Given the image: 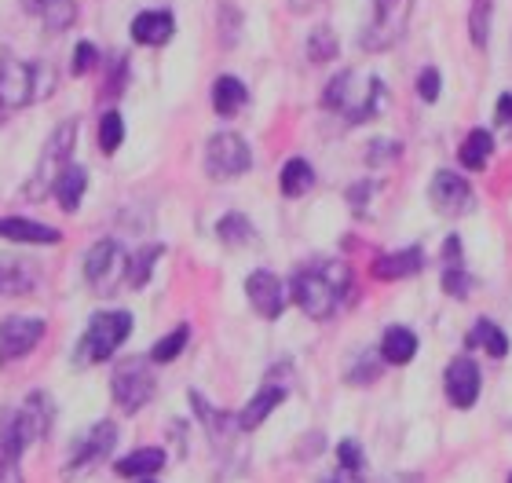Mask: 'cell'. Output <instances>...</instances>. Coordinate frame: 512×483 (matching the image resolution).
<instances>
[{"instance_id": "obj_1", "label": "cell", "mask_w": 512, "mask_h": 483, "mask_svg": "<svg viewBox=\"0 0 512 483\" xmlns=\"http://www.w3.org/2000/svg\"><path fill=\"white\" fill-rule=\"evenodd\" d=\"M352 290V271L337 260H319L297 271L293 279V301L311 315V319H333L341 312L344 297Z\"/></svg>"}, {"instance_id": "obj_2", "label": "cell", "mask_w": 512, "mask_h": 483, "mask_svg": "<svg viewBox=\"0 0 512 483\" xmlns=\"http://www.w3.org/2000/svg\"><path fill=\"white\" fill-rule=\"evenodd\" d=\"M381 96L384 88L377 77L370 74H355V70H341L326 85V96H322V107L337 110L348 125H363L381 110Z\"/></svg>"}, {"instance_id": "obj_3", "label": "cell", "mask_w": 512, "mask_h": 483, "mask_svg": "<svg viewBox=\"0 0 512 483\" xmlns=\"http://www.w3.org/2000/svg\"><path fill=\"white\" fill-rule=\"evenodd\" d=\"M55 88V74L48 66L19 63L8 48H0V107L19 110L30 107L37 96H48Z\"/></svg>"}, {"instance_id": "obj_4", "label": "cell", "mask_w": 512, "mask_h": 483, "mask_svg": "<svg viewBox=\"0 0 512 483\" xmlns=\"http://www.w3.org/2000/svg\"><path fill=\"white\" fill-rule=\"evenodd\" d=\"M74 143H77V121H63V125L48 136L41 158H37V169H33V176L26 180V198H30V202H41L44 194H55V183H59L63 169L74 165V161H70Z\"/></svg>"}, {"instance_id": "obj_5", "label": "cell", "mask_w": 512, "mask_h": 483, "mask_svg": "<svg viewBox=\"0 0 512 483\" xmlns=\"http://www.w3.org/2000/svg\"><path fill=\"white\" fill-rule=\"evenodd\" d=\"M128 333H132V315L128 312H96L81 344H77V363L92 366L110 359L128 341Z\"/></svg>"}, {"instance_id": "obj_6", "label": "cell", "mask_w": 512, "mask_h": 483, "mask_svg": "<svg viewBox=\"0 0 512 483\" xmlns=\"http://www.w3.org/2000/svg\"><path fill=\"white\" fill-rule=\"evenodd\" d=\"M128 268H132V257H128L114 238H103V242H96V246L88 249V257H85L88 286H92L96 293H103V297H110V293H118L121 286H125Z\"/></svg>"}, {"instance_id": "obj_7", "label": "cell", "mask_w": 512, "mask_h": 483, "mask_svg": "<svg viewBox=\"0 0 512 483\" xmlns=\"http://www.w3.org/2000/svg\"><path fill=\"white\" fill-rule=\"evenodd\" d=\"M249 165H253V154H249V143L235 132H216L209 147H205V172L213 180H238L246 176Z\"/></svg>"}, {"instance_id": "obj_8", "label": "cell", "mask_w": 512, "mask_h": 483, "mask_svg": "<svg viewBox=\"0 0 512 483\" xmlns=\"http://www.w3.org/2000/svg\"><path fill=\"white\" fill-rule=\"evenodd\" d=\"M410 4L414 0H374V19H370V26L363 30V41H359L366 52H384L403 37L406 22H410Z\"/></svg>"}, {"instance_id": "obj_9", "label": "cell", "mask_w": 512, "mask_h": 483, "mask_svg": "<svg viewBox=\"0 0 512 483\" xmlns=\"http://www.w3.org/2000/svg\"><path fill=\"white\" fill-rule=\"evenodd\" d=\"M110 388H114L118 407L132 414V410L147 407L150 396H154V374H150V366L143 363V359H125V363H118V370H114Z\"/></svg>"}, {"instance_id": "obj_10", "label": "cell", "mask_w": 512, "mask_h": 483, "mask_svg": "<svg viewBox=\"0 0 512 483\" xmlns=\"http://www.w3.org/2000/svg\"><path fill=\"white\" fill-rule=\"evenodd\" d=\"M44 337V319H26V315H15V319L0 322V363H15L22 355H30Z\"/></svg>"}, {"instance_id": "obj_11", "label": "cell", "mask_w": 512, "mask_h": 483, "mask_svg": "<svg viewBox=\"0 0 512 483\" xmlns=\"http://www.w3.org/2000/svg\"><path fill=\"white\" fill-rule=\"evenodd\" d=\"M428 198H432V205H436L443 216H465L472 209V187L450 169H439L436 176H432Z\"/></svg>"}, {"instance_id": "obj_12", "label": "cell", "mask_w": 512, "mask_h": 483, "mask_svg": "<svg viewBox=\"0 0 512 483\" xmlns=\"http://www.w3.org/2000/svg\"><path fill=\"white\" fill-rule=\"evenodd\" d=\"M114 440H118V429H114L110 421H99V425H92V432H88L85 440L74 447V458L66 462L63 473L66 476H77V473H85V469H96V465L110 454Z\"/></svg>"}, {"instance_id": "obj_13", "label": "cell", "mask_w": 512, "mask_h": 483, "mask_svg": "<svg viewBox=\"0 0 512 483\" xmlns=\"http://www.w3.org/2000/svg\"><path fill=\"white\" fill-rule=\"evenodd\" d=\"M246 297L260 319H278V315L286 312V286H282L278 275H271L264 268L253 271L246 279Z\"/></svg>"}, {"instance_id": "obj_14", "label": "cell", "mask_w": 512, "mask_h": 483, "mask_svg": "<svg viewBox=\"0 0 512 483\" xmlns=\"http://www.w3.org/2000/svg\"><path fill=\"white\" fill-rule=\"evenodd\" d=\"M476 396H480V366H476V359L461 355L447 366V399L454 407L469 410Z\"/></svg>"}, {"instance_id": "obj_15", "label": "cell", "mask_w": 512, "mask_h": 483, "mask_svg": "<svg viewBox=\"0 0 512 483\" xmlns=\"http://www.w3.org/2000/svg\"><path fill=\"white\" fill-rule=\"evenodd\" d=\"M0 238L19 242V246H59V242H63V235H59L55 227L26 220V216H4V220H0Z\"/></svg>"}, {"instance_id": "obj_16", "label": "cell", "mask_w": 512, "mask_h": 483, "mask_svg": "<svg viewBox=\"0 0 512 483\" xmlns=\"http://www.w3.org/2000/svg\"><path fill=\"white\" fill-rule=\"evenodd\" d=\"M286 396H289V392L282 385H264L246 403V410L238 414V429H246V432L249 429H260V425L271 418V410H278L282 403H286Z\"/></svg>"}, {"instance_id": "obj_17", "label": "cell", "mask_w": 512, "mask_h": 483, "mask_svg": "<svg viewBox=\"0 0 512 483\" xmlns=\"http://www.w3.org/2000/svg\"><path fill=\"white\" fill-rule=\"evenodd\" d=\"M172 33H176V19H172L169 11H143V15L132 19V41L147 44V48L169 44Z\"/></svg>"}, {"instance_id": "obj_18", "label": "cell", "mask_w": 512, "mask_h": 483, "mask_svg": "<svg viewBox=\"0 0 512 483\" xmlns=\"http://www.w3.org/2000/svg\"><path fill=\"white\" fill-rule=\"evenodd\" d=\"M421 268H425V249L410 246V249H403V253H388V257H377L374 275L381 282H395V279H410V275H417Z\"/></svg>"}, {"instance_id": "obj_19", "label": "cell", "mask_w": 512, "mask_h": 483, "mask_svg": "<svg viewBox=\"0 0 512 483\" xmlns=\"http://www.w3.org/2000/svg\"><path fill=\"white\" fill-rule=\"evenodd\" d=\"M26 11H33L44 22V30L63 33L77 22V4L74 0H26Z\"/></svg>"}, {"instance_id": "obj_20", "label": "cell", "mask_w": 512, "mask_h": 483, "mask_svg": "<svg viewBox=\"0 0 512 483\" xmlns=\"http://www.w3.org/2000/svg\"><path fill=\"white\" fill-rule=\"evenodd\" d=\"M246 85L238 81V77H216L213 81V110L220 118H235L238 110L246 107Z\"/></svg>"}, {"instance_id": "obj_21", "label": "cell", "mask_w": 512, "mask_h": 483, "mask_svg": "<svg viewBox=\"0 0 512 483\" xmlns=\"http://www.w3.org/2000/svg\"><path fill=\"white\" fill-rule=\"evenodd\" d=\"M417 355V337L406 326H392V330H384V341H381V359L392 366H406L410 359Z\"/></svg>"}, {"instance_id": "obj_22", "label": "cell", "mask_w": 512, "mask_h": 483, "mask_svg": "<svg viewBox=\"0 0 512 483\" xmlns=\"http://www.w3.org/2000/svg\"><path fill=\"white\" fill-rule=\"evenodd\" d=\"M85 187H88V172L81 169V165H66L59 183H55V198H59V205H63L66 213H77V209H81Z\"/></svg>"}, {"instance_id": "obj_23", "label": "cell", "mask_w": 512, "mask_h": 483, "mask_svg": "<svg viewBox=\"0 0 512 483\" xmlns=\"http://www.w3.org/2000/svg\"><path fill=\"white\" fill-rule=\"evenodd\" d=\"M161 465H165V451H161V447H139V451L125 454L114 469H118V476L132 480V476H154Z\"/></svg>"}, {"instance_id": "obj_24", "label": "cell", "mask_w": 512, "mask_h": 483, "mask_svg": "<svg viewBox=\"0 0 512 483\" xmlns=\"http://www.w3.org/2000/svg\"><path fill=\"white\" fill-rule=\"evenodd\" d=\"M494 154V136L487 129H472L461 143V165L465 169H487Z\"/></svg>"}, {"instance_id": "obj_25", "label": "cell", "mask_w": 512, "mask_h": 483, "mask_svg": "<svg viewBox=\"0 0 512 483\" xmlns=\"http://www.w3.org/2000/svg\"><path fill=\"white\" fill-rule=\"evenodd\" d=\"M311 183H315V169H311L308 161L304 158L286 161V169H282V194H286V198H300V194H308Z\"/></svg>"}, {"instance_id": "obj_26", "label": "cell", "mask_w": 512, "mask_h": 483, "mask_svg": "<svg viewBox=\"0 0 512 483\" xmlns=\"http://www.w3.org/2000/svg\"><path fill=\"white\" fill-rule=\"evenodd\" d=\"M469 344H472V348H483V352L494 355V359H502V355L509 352V341H505V333L498 330L491 319H480L476 326H472Z\"/></svg>"}, {"instance_id": "obj_27", "label": "cell", "mask_w": 512, "mask_h": 483, "mask_svg": "<svg viewBox=\"0 0 512 483\" xmlns=\"http://www.w3.org/2000/svg\"><path fill=\"white\" fill-rule=\"evenodd\" d=\"M187 341H191V330H187V326H176V330L165 333V337L150 348V363L165 366V363H172V359H180L183 348H187Z\"/></svg>"}, {"instance_id": "obj_28", "label": "cell", "mask_w": 512, "mask_h": 483, "mask_svg": "<svg viewBox=\"0 0 512 483\" xmlns=\"http://www.w3.org/2000/svg\"><path fill=\"white\" fill-rule=\"evenodd\" d=\"M216 238L227 242V246H246V242H253L256 238V231L242 213H227L224 220L216 224Z\"/></svg>"}, {"instance_id": "obj_29", "label": "cell", "mask_w": 512, "mask_h": 483, "mask_svg": "<svg viewBox=\"0 0 512 483\" xmlns=\"http://www.w3.org/2000/svg\"><path fill=\"white\" fill-rule=\"evenodd\" d=\"M121 140H125V121H121L118 110H110V114L99 118V147H103V154H114L121 147Z\"/></svg>"}, {"instance_id": "obj_30", "label": "cell", "mask_w": 512, "mask_h": 483, "mask_svg": "<svg viewBox=\"0 0 512 483\" xmlns=\"http://www.w3.org/2000/svg\"><path fill=\"white\" fill-rule=\"evenodd\" d=\"M337 52H341V44H337V37H333L330 30H315L308 37V59L311 63H333Z\"/></svg>"}, {"instance_id": "obj_31", "label": "cell", "mask_w": 512, "mask_h": 483, "mask_svg": "<svg viewBox=\"0 0 512 483\" xmlns=\"http://www.w3.org/2000/svg\"><path fill=\"white\" fill-rule=\"evenodd\" d=\"M469 30H472V44L483 48L487 37H491V0H476L469 15Z\"/></svg>"}, {"instance_id": "obj_32", "label": "cell", "mask_w": 512, "mask_h": 483, "mask_svg": "<svg viewBox=\"0 0 512 483\" xmlns=\"http://www.w3.org/2000/svg\"><path fill=\"white\" fill-rule=\"evenodd\" d=\"M443 293L458 297V301L469 293V275H465V268H461V257L447 260V268H443Z\"/></svg>"}, {"instance_id": "obj_33", "label": "cell", "mask_w": 512, "mask_h": 483, "mask_svg": "<svg viewBox=\"0 0 512 483\" xmlns=\"http://www.w3.org/2000/svg\"><path fill=\"white\" fill-rule=\"evenodd\" d=\"M158 257H161V246H150L147 253L132 257V268H128V282H132V286H147L150 268H154V260H158Z\"/></svg>"}, {"instance_id": "obj_34", "label": "cell", "mask_w": 512, "mask_h": 483, "mask_svg": "<svg viewBox=\"0 0 512 483\" xmlns=\"http://www.w3.org/2000/svg\"><path fill=\"white\" fill-rule=\"evenodd\" d=\"M30 286H33V279L22 268L0 264V297H8V293H26Z\"/></svg>"}, {"instance_id": "obj_35", "label": "cell", "mask_w": 512, "mask_h": 483, "mask_svg": "<svg viewBox=\"0 0 512 483\" xmlns=\"http://www.w3.org/2000/svg\"><path fill=\"white\" fill-rule=\"evenodd\" d=\"M439 88H443V81H439V70H436V66H425V70L417 74V96L425 99V103H436Z\"/></svg>"}, {"instance_id": "obj_36", "label": "cell", "mask_w": 512, "mask_h": 483, "mask_svg": "<svg viewBox=\"0 0 512 483\" xmlns=\"http://www.w3.org/2000/svg\"><path fill=\"white\" fill-rule=\"evenodd\" d=\"M96 59H99L96 44L81 41V44H77V48H74V63H70V70H74V74L81 77V74H88V70L96 66Z\"/></svg>"}, {"instance_id": "obj_37", "label": "cell", "mask_w": 512, "mask_h": 483, "mask_svg": "<svg viewBox=\"0 0 512 483\" xmlns=\"http://www.w3.org/2000/svg\"><path fill=\"white\" fill-rule=\"evenodd\" d=\"M337 462H341V469H363V451H359V443L355 440L337 443Z\"/></svg>"}, {"instance_id": "obj_38", "label": "cell", "mask_w": 512, "mask_h": 483, "mask_svg": "<svg viewBox=\"0 0 512 483\" xmlns=\"http://www.w3.org/2000/svg\"><path fill=\"white\" fill-rule=\"evenodd\" d=\"M494 118H498V125L512 129V92H505V96L498 99V110H494Z\"/></svg>"}, {"instance_id": "obj_39", "label": "cell", "mask_w": 512, "mask_h": 483, "mask_svg": "<svg viewBox=\"0 0 512 483\" xmlns=\"http://www.w3.org/2000/svg\"><path fill=\"white\" fill-rule=\"evenodd\" d=\"M370 194H374V187H370V183H355L352 191H348V202H352L355 209H359L363 202H370Z\"/></svg>"}, {"instance_id": "obj_40", "label": "cell", "mask_w": 512, "mask_h": 483, "mask_svg": "<svg viewBox=\"0 0 512 483\" xmlns=\"http://www.w3.org/2000/svg\"><path fill=\"white\" fill-rule=\"evenodd\" d=\"M0 483H22L19 462H0Z\"/></svg>"}, {"instance_id": "obj_41", "label": "cell", "mask_w": 512, "mask_h": 483, "mask_svg": "<svg viewBox=\"0 0 512 483\" xmlns=\"http://www.w3.org/2000/svg\"><path fill=\"white\" fill-rule=\"evenodd\" d=\"M322 483H363V476H359V469H337V473L326 476Z\"/></svg>"}, {"instance_id": "obj_42", "label": "cell", "mask_w": 512, "mask_h": 483, "mask_svg": "<svg viewBox=\"0 0 512 483\" xmlns=\"http://www.w3.org/2000/svg\"><path fill=\"white\" fill-rule=\"evenodd\" d=\"M143 483H154V480H143Z\"/></svg>"}, {"instance_id": "obj_43", "label": "cell", "mask_w": 512, "mask_h": 483, "mask_svg": "<svg viewBox=\"0 0 512 483\" xmlns=\"http://www.w3.org/2000/svg\"><path fill=\"white\" fill-rule=\"evenodd\" d=\"M509 483H512V476H509Z\"/></svg>"}]
</instances>
